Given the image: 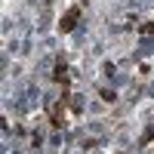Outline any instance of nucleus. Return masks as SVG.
Returning <instances> with one entry per match:
<instances>
[{
    "label": "nucleus",
    "instance_id": "nucleus-1",
    "mask_svg": "<svg viewBox=\"0 0 154 154\" xmlns=\"http://www.w3.org/2000/svg\"><path fill=\"white\" fill-rule=\"evenodd\" d=\"M77 16H80V12H77V9H68V16L62 19V25H59V28H62V31H71L74 25H77Z\"/></svg>",
    "mask_w": 154,
    "mask_h": 154
}]
</instances>
